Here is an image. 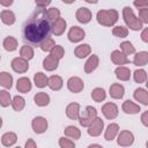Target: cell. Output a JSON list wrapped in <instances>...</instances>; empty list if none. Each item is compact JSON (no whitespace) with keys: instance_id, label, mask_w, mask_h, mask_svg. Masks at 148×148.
<instances>
[{"instance_id":"obj_1","label":"cell","mask_w":148,"mask_h":148,"mask_svg":"<svg viewBox=\"0 0 148 148\" xmlns=\"http://www.w3.org/2000/svg\"><path fill=\"white\" fill-rule=\"evenodd\" d=\"M52 30V23L47 20L45 9H37L24 23L23 37L32 45H40L49 37Z\"/></svg>"},{"instance_id":"obj_2","label":"cell","mask_w":148,"mask_h":148,"mask_svg":"<svg viewBox=\"0 0 148 148\" xmlns=\"http://www.w3.org/2000/svg\"><path fill=\"white\" fill-rule=\"evenodd\" d=\"M123 20H124L126 27L133 31H139V30L143 29V23L134 14L133 9L130 6H125L123 8Z\"/></svg>"},{"instance_id":"obj_3","label":"cell","mask_w":148,"mask_h":148,"mask_svg":"<svg viewBox=\"0 0 148 148\" xmlns=\"http://www.w3.org/2000/svg\"><path fill=\"white\" fill-rule=\"evenodd\" d=\"M119 18V14L116 9H101L96 14L98 24L103 27H113Z\"/></svg>"},{"instance_id":"obj_4","label":"cell","mask_w":148,"mask_h":148,"mask_svg":"<svg viewBox=\"0 0 148 148\" xmlns=\"http://www.w3.org/2000/svg\"><path fill=\"white\" fill-rule=\"evenodd\" d=\"M102 113L109 120L116 119L118 117V113H119L118 105L116 103H113V102H106V103H104L102 105Z\"/></svg>"},{"instance_id":"obj_5","label":"cell","mask_w":148,"mask_h":148,"mask_svg":"<svg viewBox=\"0 0 148 148\" xmlns=\"http://www.w3.org/2000/svg\"><path fill=\"white\" fill-rule=\"evenodd\" d=\"M84 37H86V31L77 25H73L72 28H69L67 32V38L71 43H80L81 40L84 39Z\"/></svg>"},{"instance_id":"obj_6","label":"cell","mask_w":148,"mask_h":148,"mask_svg":"<svg viewBox=\"0 0 148 148\" xmlns=\"http://www.w3.org/2000/svg\"><path fill=\"white\" fill-rule=\"evenodd\" d=\"M47 127H49V123L46 118L42 116H37L31 120V128L36 134H43L44 132H46Z\"/></svg>"},{"instance_id":"obj_7","label":"cell","mask_w":148,"mask_h":148,"mask_svg":"<svg viewBox=\"0 0 148 148\" xmlns=\"http://www.w3.org/2000/svg\"><path fill=\"white\" fill-rule=\"evenodd\" d=\"M134 142V135L131 131L124 130L120 131L118 136H117V145L119 147H130Z\"/></svg>"},{"instance_id":"obj_8","label":"cell","mask_w":148,"mask_h":148,"mask_svg":"<svg viewBox=\"0 0 148 148\" xmlns=\"http://www.w3.org/2000/svg\"><path fill=\"white\" fill-rule=\"evenodd\" d=\"M10 67L15 73L18 74H23L29 69V61L21 58V57H16L12 60L10 62Z\"/></svg>"},{"instance_id":"obj_9","label":"cell","mask_w":148,"mask_h":148,"mask_svg":"<svg viewBox=\"0 0 148 148\" xmlns=\"http://www.w3.org/2000/svg\"><path fill=\"white\" fill-rule=\"evenodd\" d=\"M84 83L81 77L79 76H71L67 80V89L73 94H79L83 90Z\"/></svg>"},{"instance_id":"obj_10","label":"cell","mask_w":148,"mask_h":148,"mask_svg":"<svg viewBox=\"0 0 148 148\" xmlns=\"http://www.w3.org/2000/svg\"><path fill=\"white\" fill-rule=\"evenodd\" d=\"M103 131H104V121L99 117L94 119L90 126L87 128V132L90 136H99Z\"/></svg>"},{"instance_id":"obj_11","label":"cell","mask_w":148,"mask_h":148,"mask_svg":"<svg viewBox=\"0 0 148 148\" xmlns=\"http://www.w3.org/2000/svg\"><path fill=\"white\" fill-rule=\"evenodd\" d=\"M75 17H76V20L80 23L87 24V23H89L91 21L92 14H91V12H90L89 8H87V7H80L76 10V13H75Z\"/></svg>"},{"instance_id":"obj_12","label":"cell","mask_w":148,"mask_h":148,"mask_svg":"<svg viewBox=\"0 0 148 148\" xmlns=\"http://www.w3.org/2000/svg\"><path fill=\"white\" fill-rule=\"evenodd\" d=\"M110 59H111V61H112L114 65H117L118 67H119V66H124V65H126V64L130 62V59L127 58V56H125L120 50H114V51H112L111 54H110Z\"/></svg>"},{"instance_id":"obj_13","label":"cell","mask_w":148,"mask_h":148,"mask_svg":"<svg viewBox=\"0 0 148 148\" xmlns=\"http://www.w3.org/2000/svg\"><path fill=\"white\" fill-rule=\"evenodd\" d=\"M120 130H119V125L117 123H111L106 126V128L104 130V139L106 141H112L113 139H116L119 134Z\"/></svg>"},{"instance_id":"obj_14","label":"cell","mask_w":148,"mask_h":148,"mask_svg":"<svg viewBox=\"0 0 148 148\" xmlns=\"http://www.w3.org/2000/svg\"><path fill=\"white\" fill-rule=\"evenodd\" d=\"M109 95L113 99H121L125 95V88L120 83H112L109 88Z\"/></svg>"},{"instance_id":"obj_15","label":"cell","mask_w":148,"mask_h":148,"mask_svg":"<svg viewBox=\"0 0 148 148\" xmlns=\"http://www.w3.org/2000/svg\"><path fill=\"white\" fill-rule=\"evenodd\" d=\"M31 88H32V83H31L30 79L27 77V76L20 77V79L17 80V82H16V89H17V91L21 92V94H27V92H29V91L31 90Z\"/></svg>"},{"instance_id":"obj_16","label":"cell","mask_w":148,"mask_h":148,"mask_svg":"<svg viewBox=\"0 0 148 148\" xmlns=\"http://www.w3.org/2000/svg\"><path fill=\"white\" fill-rule=\"evenodd\" d=\"M66 116L72 120H79L80 119V104L79 103H69L66 106Z\"/></svg>"},{"instance_id":"obj_17","label":"cell","mask_w":148,"mask_h":148,"mask_svg":"<svg viewBox=\"0 0 148 148\" xmlns=\"http://www.w3.org/2000/svg\"><path fill=\"white\" fill-rule=\"evenodd\" d=\"M66 28H67V22H66V20L64 18V17H60V18H58L57 21H54L53 23H52V34L54 35V36H61L64 32H65V30H66Z\"/></svg>"},{"instance_id":"obj_18","label":"cell","mask_w":148,"mask_h":148,"mask_svg":"<svg viewBox=\"0 0 148 148\" xmlns=\"http://www.w3.org/2000/svg\"><path fill=\"white\" fill-rule=\"evenodd\" d=\"M99 65V58L97 54H90L89 58L87 59L86 64H84V72L87 74L92 73Z\"/></svg>"},{"instance_id":"obj_19","label":"cell","mask_w":148,"mask_h":148,"mask_svg":"<svg viewBox=\"0 0 148 148\" xmlns=\"http://www.w3.org/2000/svg\"><path fill=\"white\" fill-rule=\"evenodd\" d=\"M121 110H123L125 113H127V114H135V113H139V112L141 111V108H140L139 104L134 103L133 101L126 99V101L123 103V105H121Z\"/></svg>"},{"instance_id":"obj_20","label":"cell","mask_w":148,"mask_h":148,"mask_svg":"<svg viewBox=\"0 0 148 148\" xmlns=\"http://www.w3.org/2000/svg\"><path fill=\"white\" fill-rule=\"evenodd\" d=\"M91 53V46L87 43H83V44H80L75 47L74 50V54L77 59H83V58H87L88 56H90Z\"/></svg>"},{"instance_id":"obj_21","label":"cell","mask_w":148,"mask_h":148,"mask_svg":"<svg viewBox=\"0 0 148 148\" xmlns=\"http://www.w3.org/2000/svg\"><path fill=\"white\" fill-rule=\"evenodd\" d=\"M59 61L58 59H56L54 57H52L51 54L46 56L44 59H43V68L46 71V72H52V71H56L59 66Z\"/></svg>"},{"instance_id":"obj_22","label":"cell","mask_w":148,"mask_h":148,"mask_svg":"<svg viewBox=\"0 0 148 148\" xmlns=\"http://www.w3.org/2000/svg\"><path fill=\"white\" fill-rule=\"evenodd\" d=\"M133 97L136 102L143 104V105H148V90L145 88H136L133 92Z\"/></svg>"},{"instance_id":"obj_23","label":"cell","mask_w":148,"mask_h":148,"mask_svg":"<svg viewBox=\"0 0 148 148\" xmlns=\"http://www.w3.org/2000/svg\"><path fill=\"white\" fill-rule=\"evenodd\" d=\"M64 86V80L61 76L59 75H51L49 77V83H47V87L53 90V91H58L62 88Z\"/></svg>"},{"instance_id":"obj_24","label":"cell","mask_w":148,"mask_h":148,"mask_svg":"<svg viewBox=\"0 0 148 148\" xmlns=\"http://www.w3.org/2000/svg\"><path fill=\"white\" fill-rule=\"evenodd\" d=\"M133 65H135L136 67H142V66H146L148 64V52L147 51H140V52H136L134 54V58H133Z\"/></svg>"},{"instance_id":"obj_25","label":"cell","mask_w":148,"mask_h":148,"mask_svg":"<svg viewBox=\"0 0 148 148\" xmlns=\"http://www.w3.org/2000/svg\"><path fill=\"white\" fill-rule=\"evenodd\" d=\"M0 18H1V22H2L3 24H6V25H13V24L15 23V21H16L15 14H14L12 10H9V9H3V10H1V13H0Z\"/></svg>"},{"instance_id":"obj_26","label":"cell","mask_w":148,"mask_h":148,"mask_svg":"<svg viewBox=\"0 0 148 148\" xmlns=\"http://www.w3.org/2000/svg\"><path fill=\"white\" fill-rule=\"evenodd\" d=\"M114 74L116 77L120 81H128L131 79V69L126 66H119L114 69Z\"/></svg>"},{"instance_id":"obj_27","label":"cell","mask_w":148,"mask_h":148,"mask_svg":"<svg viewBox=\"0 0 148 148\" xmlns=\"http://www.w3.org/2000/svg\"><path fill=\"white\" fill-rule=\"evenodd\" d=\"M17 141V135L14 132H6L1 136V143L3 147H12L16 143Z\"/></svg>"},{"instance_id":"obj_28","label":"cell","mask_w":148,"mask_h":148,"mask_svg":"<svg viewBox=\"0 0 148 148\" xmlns=\"http://www.w3.org/2000/svg\"><path fill=\"white\" fill-rule=\"evenodd\" d=\"M34 102L37 106H40V108H44V106H47L49 103H50V96L49 94L44 92V91H40V92H37L35 96H34Z\"/></svg>"},{"instance_id":"obj_29","label":"cell","mask_w":148,"mask_h":148,"mask_svg":"<svg viewBox=\"0 0 148 148\" xmlns=\"http://www.w3.org/2000/svg\"><path fill=\"white\" fill-rule=\"evenodd\" d=\"M2 46H3V49H5L6 51H8V52H14V51L17 49V46H18L17 39H16L14 36H7V37L2 40Z\"/></svg>"},{"instance_id":"obj_30","label":"cell","mask_w":148,"mask_h":148,"mask_svg":"<svg viewBox=\"0 0 148 148\" xmlns=\"http://www.w3.org/2000/svg\"><path fill=\"white\" fill-rule=\"evenodd\" d=\"M64 134H65V136H67V138H69L72 140L73 139L74 140H79L81 138V131L76 126H74V125H69V126L65 127Z\"/></svg>"},{"instance_id":"obj_31","label":"cell","mask_w":148,"mask_h":148,"mask_svg":"<svg viewBox=\"0 0 148 148\" xmlns=\"http://www.w3.org/2000/svg\"><path fill=\"white\" fill-rule=\"evenodd\" d=\"M34 83L37 88H44L49 83V77L43 72H37L34 75Z\"/></svg>"},{"instance_id":"obj_32","label":"cell","mask_w":148,"mask_h":148,"mask_svg":"<svg viewBox=\"0 0 148 148\" xmlns=\"http://www.w3.org/2000/svg\"><path fill=\"white\" fill-rule=\"evenodd\" d=\"M91 98L96 103H101L106 98V92H105V90L103 88L96 87V88H94L91 90Z\"/></svg>"},{"instance_id":"obj_33","label":"cell","mask_w":148,"mask_h":148,"mask_svg":"<svg viewBox=\"0 0 148 148\" xmlns=\"http://www.w3.org/2000/svg\"><path fill=\"white\" fill-rule=\"evenodd\" d=\"M0 84L5 89H10L13 86V76L8 72H1L0 73Z\"/></svg>"},{"instance_id":"obj_34","label":"cell","mask_w":148,"mask_h":148,"mask_svg":"<svg viewBox=\"0 0 148 148\" xmlns=\"http://www.w3.org/2000/svg\"><path fill=\"white\" fill-rule=\"evenodd\" d=\"M10 106L13 108L14 111L20 112V111H22V110L24 109V106H25V99H24L22 96L16 95V96L13 97V102H12V105H10Z\"/></svg>"},{"instance_id":"obj_35","label":"cell","mask_w":148,"mask_h":148,"mask_svg":"<svg viewBox=\"0 0 148 148\" xmlns=\"http://www.w3.org/2000/svg\"><path fill=\"white\" fill-rule=\"evenodd\" d=\"M35 56V52H34V49L32 46L30 45H22L21 49H20V57L25 59V60H31Z\"/></svg>"},{"instance_id":"obj_36","label":"cell","mask_w":148,"mask_h":148,"mask_svg":"<svg viewBox=\"0 0 148 148\" xmlns=\"http://www.w3.org/2000/svg\"><path fill=\"white\" fill-rule=\"evenodd\" d=\"M148 79V75H147V72L143 69V68H139V69H135L134 73H133V80L135 81V83H146Z\"/></svg>"},{"instance_id":"obj_37","label":"cell","mask_w":148,"mask_h":148,"mask_svg":"<svg viewBox=\"0 0 148 148\" xmlns=\"http://www.w3.org/2000/svg\"><path fill=\"white\" fill-rule=\"evenodd\" d=\"M120 51L125 54V56H131V54H135V47L134 45L130 42V40H124L120 43Z\"/></svg>"},{"instance_id":"obj_38","label":"cell","mask_w":148,"mask_h":148,"mask_svg":"<svg viewBox=\"0 0 148 148\" xmlns=\"http://www.w3.org/2000/svg\"><path fill=\"white\" fill-rule=\"evenodd\" d=\"M45 14H46V17L47 20L53 23L54 21H57L58 18H60V10L57 8V7H51V8H47L45 9Z\"/></svg>"},{"instance_id":"obj_39","label":"cell","mask_w":148,"mask_h":148,"mask_svg":"<svg viewBox=\"0 0 148 148\" xmlns=\"http://www.w3.org/2000/svg\"><path fill=\"white\" fill-rule=\"evenodd\" d=\"M112 35L118 38H126L128 36V28L125 25H116L112 29Z\"/></svg>"},{"instance_id":"obj_40","label":"cell","mask_w":148,"mask_h":148,"mask_svg":"<svg viewBox=\"0 0 148 148\" xmlns=\"http://www.w3.org/2000/svg\"><path fill=\"white\" fill-rule=\"evenodd\" d=\"M12 102H13V98L7 90H0V105L2 108H7L12 105Z\"/></svg>"},{"instance_id":"obj_41","label":"cell","mask_w":148,"mask_h":148,"mask_svg":"<svg viewBox=\"0 0 148 148\" xmlns=\"http://www.w3.org/2000/svg\"><path fill=\"white\" fill-rule=\"evenodd\" d=\"M56 45H57V44H56L54 39L51 38V37H47V38H45V39L42 42V44L39 45V47H40V50H42L43 52H51Z\"/></svg>"},{"instance_id":"obj_42","label":"cell","mask_w":148,"mask_h":148,"mask_svg":"<svg viewBox=\"0 0 148 148\" xmlns=\"http://www.w3.org/2000/svg\"><path fill=\"white\" fill-rule=\"evenodd\" d=\"M83 117H86L87 119H89V120H94V119H96L97 118V110L94 108V106H91V105H88V106H86V109H84V112H83V114H82Z\"/></svg>"},{"instance_id":"obj_43","label":"cell","mask_w":148,"mask_h":148,"mask_svg":"<svg viewBox=\"0 0 148 148\" xmlns=\"http://www.w3.org/2000/svg\"><path fill=\"white\" fill-rule=\"evenodd\" d=\"M50 54H51L52 57H54L56 59L61 60V59L64 58V56H65V50H64V47H62L61 45H56V46L53 47V50L50 52Z\"/></svg>"},{"instance_id":"obj_44","label":"cell","mask_w":148,"mask_h":148,"mask_svg":"<svg viewBox=\"0 0 148 148\" xmlns=\"http://www.w3.org/2000/svg\"><path fill=\"white\" fill-rule=\"evenodd\" d=\"M59 147L60 148H75V143L72 139L67 136H61L59 138Z\"/></svg>"},{"instance_id":"obj_45","label":"cell","mask_w":148,"mask_h":148,"mask_svg":"<svg viewBox=\"0 0 148 148\" xmlns=\"http://www.w3.org/2000/svg\"><path fill=\"white\" fill-rule=\"evenodd\" d=\"M138 10H139L138 17L141 20V22L143 24H148V8H141Z\"/></svg>"},{"instance_id":"obj_46","label":"cell","mask_w":148,"mask_h":148,"mask_svg":"<svg viewBox=\"0 0 148 148\" xmlns=\"http://www.w3.org/2000/svg\"><path fill=\"white\" fill-rule=\"evenodd\" d=\"M35 5L37 6L38 9H47V6L51 5L50 0H36Z\"/></svg>"},{"instance_id":"obj_47","label":"cell","mask_w":148,"mask_h":148,"mask_svg":"<svg viewBox=\"0 0 148 148\" xmlns=\"http://www.w3.org/2000/svg\"><path fill=\"white\" fill-rule=\"evenodd\" d=\"M133 6L136 7L138 9L148 8V1L147 0H135V1H133Z\"/></svg>"},{"instance_id":"obj_48","label":"cell","mask_w":148,"mask_h":148,"mask_svg":"<svg viewBox=\"0 0 148 148\" xmlns=\"http://www.w3.org/2000/svg\"><path fill=\"white\" fill-rule=\"evenodd\" d=\"M140 120H141V124H142L145 127L148 128V111H145V112L141 114Z\"/></svg>"},{"instance_id":"obj_49","label":"cell","mask_w":148,"mask_h":148,"mask_svg":"<svg viewBox=\"0 0 148 148\" xmlns=\"http://www.w3.org/2000/svg\"><path fill=\"white\" fill-rule=\"evenodd\" d=\"M140 37H141V40H142V42L148 43V28H143V29L141 30Z\"/></svg>"},{"instance_id":"obj_50","label":"cell","mask_w":148,"mask_h":148,"mask_svg":"<svg viewBox=\"0 0 148 148\" xmlns=\"http://www.w3.org/2000/svg\"><path fill=\"white\" fill-rule=\"evenodd\" d=\"M24 148H37V145H36V142H35L34 139H28L25 141Z\"/></svg>"},{"instance_id":"obj_51","label":"cell","mask_w":148,"mask_h":148,"mask_svg":"<svg viewBox=\"0 0 148 148\" xmlns=\"http://www.w3.org/2000/svg\"><path fill=\"white\" fill-rule=\"evenodd\" d=\"M13 3V1H0V5L1 6H5V7H8Z\"/></svg>"},{"instance_id":"obj_52","label":"cell","mask_w":148,"mask_h":148,"mask_svg":"<svg viewBox=\"0 0 148 148\" xmlns=\"http://www.w3.org/2000/svg\"><path fill=\"white\" fill-rule=\"evenodd\" d=\"M87 148H103L101 145H98V143H91V145H89Z\"/></svg>"},{"instance_id":"obj_53","label":"cell","mask_w":148,"mask_h":148,"mask_svg":"<svg viewBox=\"0 0 148 148\" xmlns=\"http://www.w3.org/2000/svg\"><path fill=\"white\" fill-rule=\"evenodd\" d=\"M145 84H146V87H147V90H148V79H147V81H146V83H145Z\"/></svg>"},{"instance_id":"obj_54","label":"cell","mask_w":148,"mask_h":148,"mask_svg":"<svg viewBox=\"0 0 148 148\" xmlns=\"http://www.w3.org/2000/svg\"><path fill=\"white\" fill-rule=\"evenodd\" d=\"M146 148H148V141L146 142Z\"/></svg>"},{"instance_id":"obj_55","label":"cell","mask_w":148,"mask_h":148,"mask_svg":"<svg viewBox=\"0 0 148 148\" xmlns=\"http://www.w3.org/2000/svg\"><path fill=\"white\" fill-rule=\"evenodd\" d=\"M14 148H21V147H14Z\"/></svg>"}]
</instances>
